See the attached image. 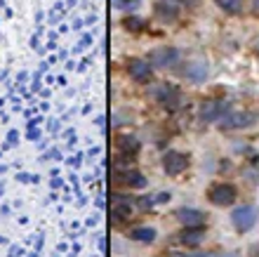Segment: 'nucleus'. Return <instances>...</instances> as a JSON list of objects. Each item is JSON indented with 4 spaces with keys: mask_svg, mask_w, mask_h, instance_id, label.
Here are the masks:
<instances>
[{
    "mask_svg": "<svg viewBox=\"0 0 259 257\" xmlns=\"http://www.w3.org/2000/svg\"><path fill=\"white\" fill-rule=\"evenodd\" d=\"M231 222L238 231H250L257 224V210L252 205H240V208L233 210Z\"/></svg>",
    "mask_w": 259,
    "mask_h": 257,
    "instance_id": "nucleus-1",
    "label": "nucleus"
},
{
    "mask_svg": "<svg viewBox=\"0 0 259 257\" xmlns=\"http://www.w3.org/2000/svg\"><path fill=\"white\" fill-rule=\"evenodd\" d=\"M236 196H238V191H236V187L233 184H214L210 191H207V198H210V203L214 205H231L233 201H236Z\"/></svg>",
    "mask_w": 259,
    "mask_h": 257,
    "instance_id": "nucleus-2",
    "label": "nucleus"
},
{
    "mask_svg": "<svg viewBox=\"0 0 259 257\" xmlns=\"http://www.w3.org/2000/svg\"><path fill=\"white\" fill-rule=\"evenodd\" d=\"M163 168L167 175H182L186 168H189V158L179 151H167L163 156Z\"/></svg>",
    "mask_w": 259,
    "mask_h": 257,
    "instance_id": "nucleus-3",
    "label": "nucleus"
},
{
    "mask_svg": "<svg viewBox=\"0 0 259 257\" xmlns=\"http://www.w3.org/2000/svg\"><path fill=\"white\" fill-rule=\"evenodd\" d=\"M177 59H179V52L175 48H158V50H153L149 57L151 66H158V68L172 66V64H177Z\"/></svg>",
    "mask_w": 259,
    "mask_h": 257,
    "instance_id": "nucleus-4",
    "label": "nucleus"
},
{
    "mask_svg": "<svg viewBox=\"0 0 259 257\" xmlns=\"http://www.w3.org/2000/svg\"><path fill=\"white\" fill-rule=\"evenodd\" d=\"M158 102L163 104L165 108L175 111V108H179V104H182V92H179L175 85H163V88L158 90Z\"/></svg>",
    "mask_w": 259,
    "mask_h": 257,
    "instance_id": "nucleus-5",
    "label": "nucleus"
},
{
    "mask_svg": "<svg viewBox=\"0 0 259 257\" xmlns=\"http://www.w3.org/2000/svg\"><path fill=\"white\" fill-rule=\"evenodd\" d=\"M116 179L120 184H125V187H132V189H142V187H146V179L142 177V172H137V170L132 168H125L116 170Z\"/></svg>",
    "mask_w": 259,
    "mask_h": 257,
    "instance_id": "nucleus-6",
    "label": "nucleus"
},
{
    "mask_svg": "<svg viewBox=\"0 0 259 257\" xmlns=\"http://www.w3.org/2000/svg\"><path fill=\"white\" fill-rule=\"evenodd\" d=\"M130 78H135L137 83H146L151 78V61L146 59H132L127 64Z\"/></svg>",
    "mask_w": 259,
    "mask_h": 257,
    "instance_id": "nucleus-7",
    "label": "nucleus"
},
{
    "mask_svg": "<svg viewBox=\"0 0 259 257\" xmlns=\"http://www.w3.org/2000/svg\"><path fill=\"white\" fill-rule=\"evenodd\" d=\"M250 123H252V116L240 114V111H229L226 116H222L219 125L226 128V130H231V128H245V125H250Z\"/></svg>",
    "mask_w": 259,
    "mask_h": 257,
    "instance_id": "nucleus-8",
    "label": "nucleus"
},
{
    "mask_svg": "<svg viewBox=\"0 0 259 257\" xmlns=\"http://www.w3.org/2000/svg\"><path fill=\"white\" fill-rule=\"evenodd\" d=\"M177 219L184 224V227H203L205 224V215L200 212V210H196V208L177 210Z\"/></svg>",
    "mask_w": 259,
    "mask_h": 257,
    "instance_id": "nucleus-9",
    "label": "nucleus"
},
{
    "mask_svg": "<svg viewBox=\"0 0 259 257\" xmlns=\"http://www.w3.org/2000/svg\"><path fill=\"white\" fill-rule=\"evenodd\" d=\"M156 17L160 21H175L179 17V7H175V3L160 0V3L156 5Z\"/></svg>",
    "mask_w": 259,
    "mask_h": 257,
    "instance_id": "nucleus-10",
    "label": "nucleus"
},
{
    "mask_svg": "<svg viewBox=\"0 0 259 257\" xmlns=\"http://www.w3.org/2000/svg\"><path fill=\"white\" fill-rule=\"evenodd\" d=\"M179 238H182V243H184V245H191V248H193V245L203 243L205 231L200 229V227H186V229L182 231V236H179Z\"/></svg>",
    "mask_w": 259,
    "mask_h": 257,
    "instance_id": "nucleus-11",
    "label": "nucleus"
},
{
    "mask_svg": "<svg viewBox=\"0 0 259 257\" xmlns=\"http://www.w3.org/2000/svg\"><path fill=\"white\" fill-rule=\"evenodd\" d=\"M222 116V104L214 102V99H207V102L200 104V118L203 121H217Z\"/></svg>",
    "mask_w": 259,
    "mask_h": 257,
    "instance_id": "nucleus-12",
    "label": "nucleus"
},
{
    "mask_svg": "<svg viewBox=\"0 0 259 257\" xmlns=\"http://www.w3.org/2000/svg\"><path fill=\"white\" fill-rule=\"evenodd\" d=\"M184 76L189 78V81L198 83V81H203L205 76H207V66H205L203 61H193V64H189V66L184 68Z\"/></svg>",
    "mask_w": 259,
    "mask_h": 257,
    "instance_id": "nucleus-13",
    "label": "nucleus"
},
{
    "mask_svg": "<svg viewBox=\"0 0 259 257\" xmlns=\"http://www.w3.org/2000/svg\"><path fill=\"white\" fill-rule=\"evenodd\" d=\"M130 236L139 241V243H153L156 241V229H151V227H137V229L130 231Z\"/></svg>",
    "mask_w": 259,
    "mask_h": 257,
    "instance_id": "nucleus-14",
    "label": "nucleus"
},
{
    "mask_svg": "<svg viewBox=\"0 0 259 257\" xmlns=\"http://www.w3.org/2000/svg\"><path fill=\"white\" fill-rule=\"evenodd\" d=\"M130 203H125V201H120V198H116V203H113V208H111V215H113V219L116 222H123V219H127L130 217Z\"/></svg>",
    "mask_w": 259,
    "mask_h": 257,
    "instance_id": "nucleus-15",
    "label": "nucleus"
},
{
    "mask_svg": "<svg viewBox=\"0 0 259 257\" xmlns=\"http://www.w3.org/2000/svg\"><path fill=\"white\" fill-rule=\"evenodd\" d=\"M118 146H120L123 154H137V151H139V142H137V137H132V135L118 137Z\"/></svg>",
    "mask_w": 259,
    "mask_h": 257,
    "instance_id": "nucleus-16",
    "label": "nucleus"
},
{
    "mask_svg": "<svg viewBox=\"0 0 259 257\" xmlns=\"http://www.w3.org/2000/svg\"><path fill=\"white\" fill-rule=\"evenodd\" d=\"M214 3L229 14H240L243 12V0H214Z\"/></svg>",
    "mask_w": 259,
    "mask_h": 257,
    "instance_id": "nucleus-17",
    "label": "nucleus"
},
{
    "mask_svg": "<svg viewBox=\"0 0 259 257\" xmlns=\"http://www.w3.org/2000/svg\"><path fill=\"white\" fill-rule=\"evenodd\" d=\"M116 5L120 7V10H135V7L139 5V0H116Z\"/></svg>",
    "mask_w": 259,
    "mask_h": 257,
    "instance_id": "nucleus-18",
    "label": "nucleus"
},
{
    "mask_svg": "<svg viewBox=\"0 0 259 257\" xmlns=\"http://www.w3.org/2000/svg\"><path fill=\"white\" fill-rule=\"evenodd\" d=\"M125 26L132 28V31H139V28L144 26V21L142 19H127V21H125Z\"/></svg>",
    "mask_w": 259,
    "mask_h": 257,
    "instance_id": "nucleus-19",
    "label": "nucleus"
},
{
    "mask_svg": "<svg viewBox=\"0 0 259 257\" xmlns=\"http://www.w3.org/2000/svg\"><path fill=\"white\" fill-rule=\"evenodd\" d=\"M179 3H184V5H193L196 0H179Z\"/></svg>",
    "mask_w": 259,
    "mask_h": 257,
    "instance_id": "nucleus-20",
    "label": "nucleus"
}]
</instances>
